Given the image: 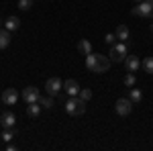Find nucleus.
Wrapping results in <instances>:
<instances>
[{"label":"nucleus","instance_id":"nucleus-5","mask_svg":"<svg viewBox=\"0 0 153 151\" xmlns=\"http://www.w3.org/2000/svg\"><path fill=\"white\" fill-rule=\"evenodd\" d=\"M39 88H35V86H27L23 90V100L27 102V104H33V102H39Z\"/></svg>","mask_w":153,"mask_h":151},{"label":"nucleus","instance_id":"nucleus-3","mask_svg":"<svg viewBox=\"0 0 153 151\" xmlns=\"http://www.w3.org/2000/svg\"><path fill=\"white\" fill-rule=\"evenodd\" d=\"M151 6H153V0H143L139 2L135 8H133V14L135 16H143V19H151Z\"/></svg>","mask_w":153,"mask_h":151},{"label":"nucleus","instance_id":"nucleus-14","mask_svg":"<svg viewBox=\"0 0 153 151\" xmlns=\"http://www.w3.org/2000/svg\"><path fill=\"white\" fill-rule=\"evenodd\" d=\"M129 98H131V102H133V104H139V102L143 100V92L139 90V88H135V86H133V88H131V92H129Z\"/></svg>","mask_w":153,"mask_h":151},{"label":"nucleus","instance_id":"nucleus-17","mask_svg":"<svg viewBox=\"0 0 153 151\" xmlns=\"http://www.w3.org/2000/svg\"><path fill=\"white\" fill-rule=\"evenodd\" d=\"M123 84H125V86H127V88H133V86H135V84H137V78H135V76H133V71H129V74H127V76H125V80H123Z\"/></svg>","mask_w":153,"mask_h":151},{"label":"nucleus","instance_id":"nucleus-6","mask_svg":"<svg viewBox=\"0 0 153 151\" xmlns=\"http://www.w3.org/2000/svg\"><path fill=\"white\" fill-rule=\"evenodd\" d=\"M61 88H63V82L59 80V78H49V80L45 82V90H47L49 96H57Z\"/></svg>","mask_w":153,"mask_h":151},{"label":"nucleus","instance_id":"nucleus-20","mask_svg":"<svg viewBox=\"0 0 153 151\" xmlns=\"http://www.w3.org/2000/svg\"><path fill=\"white\" fill-rule=\"evenodd\" d=\"M39 104L43 108H51L53 106V96H47V98H39Z\"/></svg>","mask_w":153,"mask_h":151},{"label":"nucleus","instance_id":"nucleus-8","mask_svg":"<svg viewBox=\"0 0 153 151\" xmlns=\"http://www.w3.org/2000/svg\"><path fill=\"white\" fill-rule=\"evenodd\" d=\"M125 68L129 71H137L141 68V59L137 57V55H127V57H125Z\"/></svg>","mask_w":153,"mask_h":151},{"label":"nucleus","instance_id":"nucleus-10","mask_svg":"<svg viewBox=\"0 0 153 151\" xmlns=\"http://www.w3.org/2000/svg\"><path fill=\"white\" fill-rule=\"evenodd\" d=\"M0 125L4 129H12L14 125H16V116L12 115V112H4L2 115V121H0Z\"/></svg>","mask_w":153,"mask_h":151},{"label":"nucleus","instance_id":"nucleus-19","mask_svg":"<svg viewBox=\"0 0 153 151\" xmlns=\"http://www.w3.org/2000/svg\"><path fill=\"white\" fill-rule=\"evenodd\" d=\"M78 96H80V98H82V100H86V102H88V100H90V98H92V90H90V88H82V90H80V94H78Z\"/></svg>","mask_w":153,"mask_h":151},{"label":"nucleus","instance_id":"nucleus-11","mask_svg":"<svg viewBox=\"0 0 153 151\" xmlns=\"http://www.w3.org/2000/svg\"><path fill=\"white\" fill-rule=\"evenodd\" d=\"M4 29H8V31H19L21 29V19L19 16H8L6 19V23H4Z\"/></svg>","mask_w":153,"mask_h":151},{"label":"nucleus","instance_id":"nucleus-12","mask_svg":"<svg viewBox=\"0 0 153 151\" xmlns=\"http://www.w3.org/2000/svg\"><path fill=\"white\" fill-rule=\"evenodd\" d=\"M114 35H117V39L118 41H127V39H129V27H127V25H118L117 27V31H114Z\"/></svg>","mask_w":153,"mask_h":151},{"label":"nucleus","instance_id":"nucleus-22","mask_svg":"<svg viewBox=\"0 0 153 151\" xmlns=\"http://www.w3.org/2000/svg\"><path fill=\"white\" fill-rule=\"evenodd\" d=\"M2 139H4V143H8V141L14 139V133H12L10 129H4V133H2Z\"/></svg>","mask_w":153,"mask_h":151},{"label":"nucleus","instance_id":"nucleus-4","mask_svg":"<svg viewBox=\"0 0 153 151\" xmlns=\"http://www.w3.org/2000/svg\"><path fill=\"white\" fill-rule=\"evenodd\" d=\"M114 108H117V115L129 116L131 112H133V102H131V98H118Z\"/></svg>","mask_w":153,"mask_h":151},{"label":"nucleus","instance_id":"nucleus-15","mask_svg":"<svg viewBox=\"0 0 153 151\" xmlns=\"http://www.w3.org/2000/svg\"><path fill=\"white\" fill-rule=\"evenodd\" d=\"M78 51H80V53H84V55L92 53V43H90L88 39H82V41L78 43Z\"/></svg>","mask_w":153,"mask_h":151},{"label":"nucleus","instance_id":"nucleus-1","mask_svg":"<svg viewBox=\"0 0 153 151\" xmlns=\"http://www.w3.org/2000/svg\"><path fill=\"white\" fill-rule=\"evenodd\" d=\"M110 57H106L102 53H88L86 55V68L94 74H104L110 70Z\"/></svg>","mask_w":153,"mask_h":151},{"label":"nucleus","instance_id":"nucleus-2","mask_svg":"<svg viewBox=\"0 0 153 151\" xmlns=\"http://www.w3.org/2000/svg\"><path fill=\"white\" fill-rule=\"evenodd\" d=\"M65 110L71 116H80L86 112V100H82L80 96H70V100L65 102Z\"/></svg>","mask_w":153,"mask_h":151},{"label":"nucleus","instance_id":"nucleus-7","mask_svg":"<svg viewBox=\"0 0 153 151\" xmlns=\"http://www.w3.org/2000/svg\"><path fill=\"white\" fill-rule=\"evenodd\" d=\"M16 100H19V92H16L14 88H6V90L2 92V102H4V104L12 106V104H16Z\"/></svg>","mask_w":153,"mask_h":151},{"label":"nucleus","instance_id":"nucleus-26","mask_svg":"<svg viewBox=\"0 0 153 151\" xmlns=\"http://www.w3.org/2000/svg\"><path fill=\"white\" fill-rule=\"evenodd\" d=\"M135 2H143V0H135Z\"/></svg>","mask_w":153,"mask_h":151},{"label":"nucleus","instance_id":"nucleus-16","mask_svg":"<svg viewBox=\"0 0 153 151\" xmlns=\"http://www.w3.org/2000/svg\"><path fill=\"white\" fill-rule=\"evenodd\" d=\"M41 108H43V106L39 104V102H33V104H29V108H27V115L29 116H39Z\"/></svg>","mask_w":153,"mask_h":151},{"label":"nucleus","instance_id":"nucleus-13","mask_svg":"<svg viewBox=\"0 0 153 151\" xmlns=\"http://www.w3.org/2000/svg\"><path fill=\"white\" fill-rule=\"evenodd\" d=\"M8 45H10V31L0 29V49H6Z\"/></svg>","mask_w":153,"mask_h":151},{"label":"nucleus","instance_id":"nucleus-21","mask_svg":"<svg viewBox=\"0 0 153 151\" xmlns=\"http://www.w3.org/2000/svg\"><path fill=\"white\" fill-rule=\"evenodd\" d=\"M33 6V0H19V8L21 10H29Z\"/></svg>","mask_w":153,"mask_h":151},{"label":"nucleus","instance_id":"nucleus-27","mask_svg":"<svg viewBox=\"0 0 153 151\" xmlns=\"http://www.w3.org/2000/svg\"><path fill=\"white\" fill-rule=\"evenodd\" d=\"M0 27H2V21H0Z\"/></svg>","mask_w":153,"mask_h":151},{"label":"nucleus","instance_id":"nucleus-24","mask_svg":"<svg viewBox=\"0 0 153 151\" xmlns=\"http://www.w3.org/2000/svg\"><path fill=\"white\" fill-rule=\"evenodd\" d=\"M149 31H151V35H153V25H151V27H149Z\"/></svg>","mask_w":153,"mask_h":151},{"label":"nucleus","instance_id":"nucleus-18","mask_svg":"<svg viewBox=\"0 0 153 151\" xmlns=\"http://www.w3.org/2000/svg\"><path fill=\"white\" fill-rule=\"evenodd\" d=\"M141 65H143V70L147 71V74H153V57H145L141 61Z\"/></svg>","mask_w":153,"mask_h":151},{"label":"nucleus","instance_id":"nucleus-25","mask_svg":"<svg viewBox=\"0 0 153 151\" xmlns=\"http://www.w3.org/2000/svg\"><path fill=\"white\" fill-rule=\"evenodd\" d=\"M151 16H153V6H151Z\"/></svg>","mask_w":153,"mask_h":151},{"label":"nucleus","instance_id":"nucleus-9","mask_svg":"<svg viewBox=\"0 0 153 151\" xmlns=\"http://www.w3.org/2000/svg\"><path fill=\"white\" fill-rule=\"evenodd\" d=\"M63 90L70 94V96H78L82 88H80V84H78L76 80H65L63 82Z\"/></svg>","mask_w":153,"mask_h":151},{"label":"nucleus","instance_id":"nucleus-23","mask_svg":"<svg viewBox=\"0 0 153 151\" xmlns=\"http://www.w3.org/2000/svg\"><path fill=\"white\" fill-rule=\"evenodd\" d=\"M104 41L108 43V45H114V41H118V39H117V35H114V33H108V35L104 37Z\"/></svg>","mask_w":153,"mask_h":151}]
</instances>
